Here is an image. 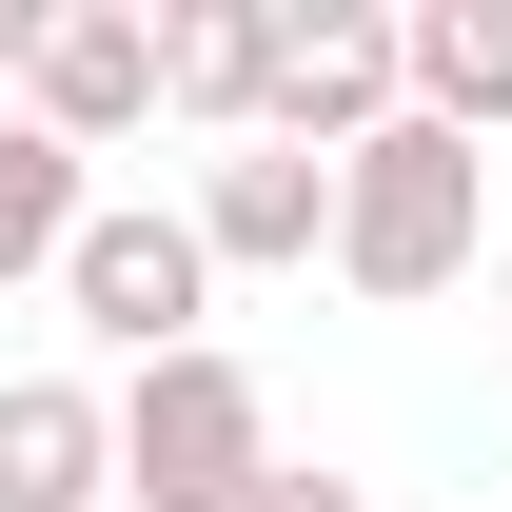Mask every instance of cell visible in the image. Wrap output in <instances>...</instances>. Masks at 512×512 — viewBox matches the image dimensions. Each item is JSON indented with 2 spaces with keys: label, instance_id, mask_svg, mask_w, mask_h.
Masks as SVG:
<instances>
[{
  "label": "cell",
  "instance_id": "cell-8",
  "mask_svg": "<svg viewBox=\"0 0 512 512\" xmlns=\"http://www.w3.org/2000/svg\"><path fill=\"white\" fill-rule=\"evenodd\" d=\"M394 99L493 158L512 138V0H394Z\"/></svg>",
  "mask_w": 512,
  "mask_h": 512
},
{
  "label": "cell",
  "instance_id": "cell-7",
  "mask_svg": "<svg viewBox=\"0 0 512 512\" xmlns=\"http://www.w3.org/2000/svg\"><path fill=\"white\" fill-rule=\"evenodd\" d=\"M0 512H119V394L0 375Z\"/></svg>",
  "mask_w": 512,
  "mask_h": 512
},
{
  "label": "cell",
  "instance_id": "cell-11",
  "mask_svg": "<svg viewBox=\"0 0 512 512\" xmlns=\"http://www.w3.org/2000/svg\"><path fill=\"white\" fill-rule=\"evenodd\" d=\"M256 512H375V493H355V473H296V453H276V473H256Z\"/></svg>",
  "mask_w": 512,
  "mask_h": 512
},
{
  "label": "cell",
  "instance_id": "cell-6",
  "mask_svg": "<svg viewBox=\"0 0 512 512\" xmlns=\"http://www.w3.org/2000/svg\"><path fill=\"white\" fill-rule=\"evenodd\" d=\"M197 256L217 276H316L335 256V158H296V138H237V158H197Z\"/></svg>",
  "mask_w": 512,
  "mask_h": 512
},
{
  "label": "cell",
  "instance_id": "cell-1",
  "mask_svg": "<svg viewBox=\"0 0 512 512\" xmlns=\"http://www.w3.org/2000/svg\"><path fill=\"white\" fill-rule=\"evenodd\" d=\"M473 256H493V158H473V138L394 119V138L335 158V276H355V296H453Z\"/></svg>",
  "mask_w": 512,
  "mask_h": 512
},
{
  "label": "cell",
  "instance_id": "cell-2",
  "mask_svg": "<svg viewBox=\"0 0 512 512\" xmlns=\"http://www.w3.org/2000/svg\"><path fill=\"white\" fill-rule=\"evenodd\" d=\"M256 473H276V394L217 335L119 375V512H256Z\"/></svg>",
  "mask_w": 512,
  "mask_h": 512
},
{
  "label": "cell",
  "instance_id": "cell-4",
  "mask_svg": "<svg viewBox=\"0 0 512 512\" xmlns=\"http://www.w3.org/2000/svg\"><path fill=\"white\" fill-rule=\"evenodd\" d=\"M414 99H394V0H276V119L296 158H355V138H394Z\"/></svg>",
  "mask_w": 512,
  "mask_h": 512
},
{
  "label": "cell",
  "instance_id": "cell-12",
  "mask_svg": "<svg viewBox=\"0 0 512 512\" xmlns=\"http://www.w3.org/2000/svg\"><path fill=\"white\" fill-rule=\"evenodd\" d=\"M40 20H60V0H0V99L40 79Z\"/></svg>",
  "mask_w": 512,
  "mask_h": 512
},
{
  "label": "cell",
  "instance_id": "cell-3",
  "mask_svg": "<svg viewBox=\"0 0 512 512\" xmlns=\"http://www.w3.org/2000/svg\"><path fill=\"white\" fill-rule=\"evenodd\" d=\"M60 316L99 335V355H197V316H217V256H197V217L178 197H99L79 217V256H60Z\"/></svg>",
  "mask_w": 512,
  "mask_h": 512
},
{
  "label": "cell",
  "instance_id": "cell-13",
  "mask_svg": "<svg viewBox=\"0 0 512 512\" xmlns=\"http://www.w3.org/2000/svg\"><path fill=\"white\" fill-rule=\"evenodd\" d=\"M493 316H512V237H493Z\"/></svg>",
  "mask_w": 512,
  "mask_h": 512
},
{
  "label": "cell",
  "instance_id": "cell-9",
  "mask_svg": "<svg viewBox=\"0 0 512 512\" xmlns=\"http://www.w3.org/2000/svg\"><path fill=\"white\" fill-rule=\"evenodd\" d=\"M158 119H197L217 158L276 119V0H178L158 20Z\"/></svg>",
  "mask_w": 512,
  "mask_h": 512
},
{
  "label": "cell",
  "instance_id": "cell-10",
  "mask_svg": "<svg viewBox=\"0 0 512 512\" xmlns=\"http://www.w3.org/2000/svg\"><path fill=\"white\" fill-rule=\"evenodd\" d=\"M79 217H99V197H79V158L20 119V99H0V296H20V276H60V256H79Z\"/></svg>",
  "mask_w": 512,
  "mask_h": 512
},
{
  "label": "cell",
  "instance_id": "cell-5",
  "mask_svg": "<svg viewBox=\"0 0 512 512\" xmlns=\"http://www.w3.org/2000/svg\"><path fill=\"white\" fill-rule=\"evenodd\" d=\"M20 119L60 138V158H119V138L158 119V20H138V0H60V20H40V79H20Z\"/></svg>",
  "mask_w": 512,
  "mask_h": 512
}]
</instances>
